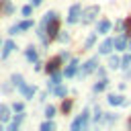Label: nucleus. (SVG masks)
Here are the masks:
<instances>
[{
    "instance_id": "nucleus-34",
    "label": "nucleus",
    "mask_w": 131,
    "mask_h": 131,
    "mask_svg": "<svg viewBox=\"0 0 131 131\" xmlns=\"http://www.w3.org/2000/svg\"><path fill=\"white\" fill-rule=\"evenodd\" d=\"M41 2H43V0H33V6H39Z\"/></svg>"
},
{
    "instance_id": "nucleus-10",
    "label": "nucleus",
    "mask_w": 131,
    "mask_h": 131,
    "mask_svg": "<svg viewBox=\"0 0 131 131\" xmlns=\"http://www.w3.org/2000/svg\"><path fill=\"white\" fill-rule=\"evenodd\" d=\"M108 102H111V104H115V106L125 104V96H121V94H111V96H108Z\"/></svg>"
},
{
    "instance_id": "nucleus-20",
    "label": "nucleus",
    "mask_w": 131,
    "mask_h": 131,
    "mask_svg": "<svg viewBox=\"0 0 131 131\" xmlns=\"http://www.w3.org/2000/svg\"><path fill=\"white\" fill-rule=\"evenodd\" d=\"M70 108H72V98H66V100H63V104H61V111H63V113H68Z\"/></svg>"
},
{
    "instance_id": "nucleus-31",
    "label": "nucleus",
    "mask_w": 131,
    "mask_h": 131,
    "mask_svg": "<svg viewBox=\"0 0 131 131\" xmlns=\"http://www.w3.org/2000/svg\"><path fill=\"white\" fill-rule=\"evenodd\" d=\"M18 31H23V29H20V25H14V27L10 29V35H16Z\"/></svg>"
},
{
    "instance_id": "nucleus-21",
    "label": "nucleus",
    "mask_w": 131,
    "mask_h": 131,
    "mask_svg": "<svg viewBox=\"0 0 131 131\" xmlns=\"http://www.w3.org/2000/svg\"><path fill=\"white\" fill-rule=\"evenodd\" d=\"M10 80H12V84H14V86H20V84H23V78H20L18 74H12V78H10Z\"/></svg>"
},
{
    "instance_id": "nucleus-23",
    "label": "nucleus",
    "mask_w": 131,
    "mask_h": 131,
    "mask_svg": "<svg viewBox=\"0 0 131 131\" xmlns=\"http://www.w3.org/2000/svg\"><path fill=\"white\" fill-rule=\"evenodd\" d=\"M4 12H6V14H12V12H14V6H12L10 2H6V4H4Z\"/></svg>"
},
{
    "instance_id": "nucleus-33",
    "label": "nucleus",
    "mask_w": 131,
    "mask_h": 131,
    "mask_svg": "<svg viewBox=\"0 0 131 131\" xmlns=\"http://www.w3.org/2000/svg\"><path fill=\"white\" fill-rule=\"evenodd\" d=\"M68 39H70V37H68V33H61V35H59V41H63V43H66Z\"/></svg>"
},
{
    "instance_id": "nucleus-9",
    "label": "nucleus",
    "mask_w": 131,
    "mask_h": 131,
    "mask_svg": "<svg viewBox=\"0 0 131 131\" xmlns=\"http://www.w3.org/2000/svg\"><path fill=\"white\" fill-rule=\"evenodd\" d=\"M100 35H106L108 31H111V20H100L98 23V29H96Z\"/></svg>"
},
{
    "instance_id": "nucleus-27",
    "label": "nucleus",
    "mask_w": 131,
    "mask_h": 131,
    "mask_svg": "<svg viewBox=\"0 0 131 131\" xmlns=\"http://www.w3.org/2000/svg\"><path fill=\"white\" fill-rule=\"evenodd\" d=\"M123 68H129V63H131V55H123Z\"/></svg>"
},
{
    "instance_id": "nucleus-14",
    "label": "nucleus",
    "mask_w": 131,
    "mask_h": 131,
    "mask_svg": "<svg viewBox=\"0 0 131 131\" xmlns=\"http://www.w3.org/2000/svg\"><path fill=\"white\" fill-rule=\"evenodd\" d=\"M76 66H78V61H76V59H74V61H72V63H70V66H68V68H66V72H63V74H66V76H68V78H72V76H74V74H76Z\"/></svg>"
},
{
    "instance_id": "nucleus-22",
    "label": "nucleus",
    "mask_w": 131,
    "mask_h": 131,
    "mask_svg": "<svg viewBox=\"0 0 131 131\" xmlns=\"http://www.w3.org/2000/svg\"><path fill=\"white\" fill-rule=\"evenodd\" d=\"M119 63H121V61H119L117 57H111V59H108V66H111L113 70H117V68H119Z\"/></svg>"
},
{
    "instance_id": "nucleus-19",
    "label": "nucleus",
    "mask_w": 131,
    "mask_h": 131,
    "mask_svg": "<svg viewBox=\"0 0 131 131\" xmlns=\"http://www.w3.org/2000/svg\"><path fill=\"white\" fill-rule=\"evenodd\" d=\"M55 94H57V96H66V94H68V88H66V86H55Z\"/></svg>"
},
{
    "instance_id": "nucleus-12",
    "label": "nucleus",
    "mask_w": 131,
    "mask_h": 131,
    "mask_svg": "<svg viewBox=\"0 0 131 131\" xmlns=\"http://www.w3.org/2000/svg\"><path fill=\"white\" fill-rule=\"evenodd\" d=\"M14 49H16L14 41H6V43H4V51H2V55H4V57H8V53H12Z\"/></svg>"
},
{
    "instance_id": "nucleus-32",
    "label": "nucleus",
    "mask_w": 131,
    "mask_h": 131,
    "mask_svg": "<svg viewBox=\"0 0 131 131\" xmlns=\"http://www.w3.org/2000/svg\"><path fill=\"white\" fill-rule=\"evenodd\" d=\"M12 108H14L16 113H20V111H23L25 106H23V102H16V104H12Z\"/></svg>"
},
{
    "instance_id": "nucleus-15",
    "label": "nucleus",
    "mask_w": 131,
    "mask_h": 131,
    "mask_svg": "<svg viewBox=\"0 0 131 131\" xmlns=\"http://www.w3.org/2000/svg\"><path fill=\"white\" fill-rule=\"evenodd\" d=\"M23 119H25V115H23V111H20V113H18V115L14 117V121L10 123V129H16V127L20 125V121H23Z\"/></svg>"
},
{
    "instance_id": "nucleus-16",
    "label": "nucleus",
    "mask_w": 131,
    "mask_h": 131,
    "mask_svg": "<svg viewBox=\"0 0 131 131\" xmlns=\"http://www.w3.org/2000/svg\"><path fill=\"white\" fill-rule=\"evenodd\" d=\"M27 59H29V61H37V51H35V47H29V49H27Z\"/></svg>"
},
{
    "instance_id": "nucleus-29",
    "label": "nucleus",
    "mask_w": 131,
    "mask_h": 131,
    "mask_svg": "<svg viewBox=\"0 0 131 131\" xmlns=\"http://www.w3.org/2000/svg\"><path fill=\"white\" fill-rule=\"evenodd\" d=\"M31 10H33V6H23V14H25V16H29Z\"/></svg>"
},
{
    "instance_id": "nucleus-6",
    "label": "nucleus",
    "mask_w": 131,
    "mask_h": 131,
    "mask_svg": "<svg viewBox=\"0 0 131 131\" xmlns=\"http://www.w3.org/2000/svg\"><path fill=\"white\" fill-rule=\"evenodd\" d=\"M98 10H100L98 6H90V8L86 10V14H84V23H90V20H92V18L98 14Z\"/></svg>"
},
{
    "instance_id": "nucleus-24",
    "label": "nucleus",
    "mask_w": 131,
    "mask_h": 131,
    "mask_svg": "<svg viewBox=\"0 0 131 131\" xmlns=\"http://www.w3.org/2000/svg\"><path fill=\"white\" fill-rule=\"evenodd\" d=\"M45 115H47L49 119H51V117H55V106H47V108H45Z\"/></svg>"
},
{
    "instance_id": "nucleus-2",
    "label": "nucleus",
    "mask_w": 131,
    "mask_h": 131,
    "mask_svg": "<svg viewBox=\"0 0 131 131\" xmlns=\"http://www.w3.org/2000/svg\"><path fill=\"white\" fill-rule=\"evenodd\" d=\"M45 27H47L45 31H47L49 39H55V37H57V33H59V20H57V18H51V20H49Z\"/></svg>"
},
{
    "instance_id": "nucleus-3",
    "label": "nucleus",
    "mask_w": 131,
    "mask_h": 131,
    "mask_svg": "<svg viewBox=\"0 0 131 131\" xmlns=\"http://www.w3.org/2000/svg\"><path fill=\"white\" fill-rule=\"evenodd\" d=\"M80 12H82L80 4H74V6L70 8V16H68V23H76V20L80 18Z\"/></svg>"
},
{
    "instance_id": "nucleus-7",
    "label": "nucleus",
    "mask_w": 131,
    "mask_h": 131,
    "mask_svg": "<svg viewBox=\"0 0 131 131\" xmlns=\"http://www.w3.org/2000/svg\"><path fill=\"white\" fill-rule=\"evenodd\" d=\"M96 66H98V63H96V59H88V61L84 63V70H82V74L86 76V74L94 72V70H96Z\"/></svg>"
},
{
    "instance_id": "nucleus-28",
    "label": "nucleus",
    "mask_w": 131,
    "mask_h": 131,
    "mask_svg": "<svg viewBox=\"0 0 131 131\" xmlns=\"http://www.w3.org/2000/svg\"><path fill=\"white\" fill-rule=\"evenodd\" d=\"M123 31H131V18H125L123 20Z\"/></svg>"
},
{
    "instance_id": "nucleus-17",
    "label": "nucleus",
    "mask_w": 131,
    "mask_h": 131,
    "mask_svg": "<svg viewBox=\"0 0 131 131\" xmlns=\"http://www.w3.org/2000/svg\"><path fill=\"white\" fill-rule=\"evenodd\" d=\"M106 86H108V80H100V82L94 86V92H100V90H104Z\"/></svg>"
},
{
    "instance_id": "nucleus-30",
    "label": "nucleus",
    "mask_w": 131,
    "mask_h": 131,
    "mask_svg": "<svg viewBox=\"0 0 131 131\" xmlns=\"http://www.w3.org/2000/svg\"><path fill=\"white\" fill-rule=\"evenodd\" d=\"M31 25H33V23H31V20H23V23H20V29H23V31H25V29H29V27H31Z\"/></svg>"
},
{
    "instance_id": "nucleus-4",
    "label": "nucleus",
    "mask_w": 131,
    "mask_h": 131,
    "mask_svg": "<svg viewBox=\"0 0 131 131\" xmlns=\"http://www.w3.org/2000/svg\"><path fill=\"white\" fill-rule=\"evenodd\" d=\"M113 47H115V41H113V39H106V41H102V43H100L98 51L106 55V53H111V51H113Z\"/></svg>"
},
{
    "instance_id": "nucleus-25",
    "label": "nucleus",
    "mask_w": 131,
    "mask_h": 131,
    "mask_svg": "<svg viewBox=\"0 0 131 131\" xmlns=\"http://www.w3.org/2000/svg\"><path fill=\"white\" fill-rule=\"evenodd\" d=\"M94 41H96V35H90V37L86 39V47H92V45H94Z\"/></svg>"
},
{
    "instance_id": "nucleus-5",
    "label": "nucleus",
    "mask_w": 131,
    "mask_h": 131,
    "mask_svg": "<svg viewBox=\"0 0 131 131\" xmlns=\"http://www.w3.org/2000/svg\"><path fill=\"white\" fill-rule=\"evenodd\" d=\"M18 88H20V94H23L25 98H33V94L37 92V88H35V86H27V84H20Z\"/></svg>"
},
{
    "instance_id": "nucleus-26",
    "label": "nucleus",
    "mask_w": 131,
    "mask_h": 131,
    "mask_svg": "<svg viewBox=\"0 0 131 131\" xmlns=\"http://www.w3.org/2000/svg\"><path fill=\"white\" fill-rule=\"evenodd\" d=\"M49 129H55V125L53 123H43L41 125V131H49Z\"/></svg>"
},
{
    "instance_id": "nucleus-13",
    "label": "nucleus",
    "mask_w": 131,
    "mask_h": 131,
    "mask_svg": "<svg viewBox=\"0 0 131 131\" xmlns=\"http://www.w3.org/2000/svg\"><path fill=\"white\" fill-rule=\"evenodd\" d=\"M57 68H59V57H53V59L47 63V72H51V74H53Z\"/></svg>"
},
{
    "instance_id": "nucleus-8",
    "label": "nucleus",
    "mask_w": 131,
    "mask_h": 131,
    "mask_svg": "<svg viewBox=\"0 0 131 131\" xmlns=\"http://www.w3.org/2000/svg\"><path fill=\"white\" fill-rule=\"evenodd\" d=\"M0 121H10V106L0 104Z\"/></svg>"
},
{
    "instance_id": "nucleus-11",
    "label": "nucleus",
    "mask_w": 131,
    "mask_h": 131,
    "mask_svg": "<svg viewBox=\"0 0 131 131\" xmlns=\"http://www.w3.org/2000/svg\"><path fill=\"white\" fill-rule=\"evenodd\" d=\"M125 47H127V39H125L123 35H121V37H117V39H115V49H119V51H123Z\"/></svg>"
},
{
    "instance_id": "nucleus-1",
    "label": "nucleus",
    "mask_w": 131,
    "mask_h": 131,
    "mask_svg": "<svg viewBox=\"0 0 131 131\" xmlns=\"http://www.w3.org/2000/svg\"><path fill=\"white\" fill-rule=\"evenodd\" d=\"M88 121H90V113L84 111V113L78 115V119L72 123V129H74V131H76V129H84V127H88Z\"/></svg>"
},
{
    "instance_id": "nucleus-18",
    "label": "nucleus",
    "mask_w": 131,
    "mask_h": 131,
    "mask_svg": "<svg viewBox=\"0 0 131 131\" xmlns=\"http://www.w3.org/2000/svg\"><path fill=\"white\" fill-rule=\"evenodd\" d=\"M61 82V76L57 74V72H53V76H51V86H57Z\"/></svg>"
}]
</instances>
